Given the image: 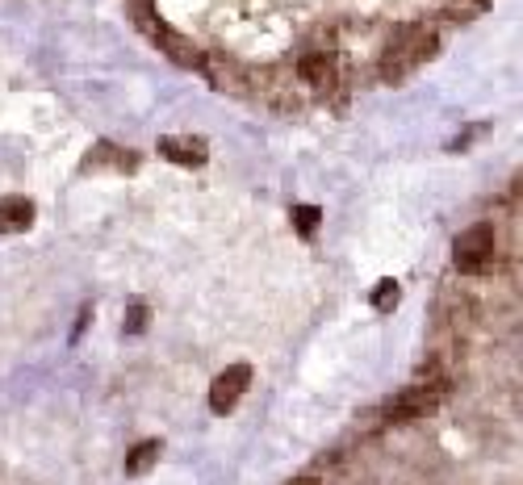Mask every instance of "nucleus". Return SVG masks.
I'll use <instances>...</instances> for the list:
<instances>
[{
	"label": "nucleus",
	"instance_id": "obj_1",
	"mask_svg": "<svg viewBox=\"0 0 523 485\" xmlns=\"http://www.w3.org/2000/svg\"><path fill=\"white\" fill-rule=\"evenodd\" d=\"M130 13H135L138 29H147V38H151L168 59H176L180 68H189V71H206V68H209V59L197 51L193 42L184 38V34H176V29L168 26L164 17L155 13L151 0H130Z\"/></svg>",
	"mask_w": 523,
	"mask_h": 485
},
{
	"label": "nucleus",
	"instance_id": "obj_2",
	"mask_svg": "<svg viewBox=\"0 0 523 485\" xmlns=\"http://www.w3.org/2000/svg\"><path fill=\"white\" fill-rule=\"evenodd\" d=\"M494 251H498V230L494 226H469L465 235H456L453 243V263H456V272H486L490 268V260H494Z\"/></svg>",
	"mask_w": 523,
	"mask_h": 485
},
{
	"label": "nucleus",
	"instance_id": "obj_3",
	"mask_svg": "<svg viewBox=\"0 0 523 485\" xmlns=\"http://www.w3.org/2000/svg\"><path fill=\"white\" fill-rule=\"evenodd\" d=\"M248 385H251V368L248 364H231V368L209 385V410H214V415H231L234 402L248 393Z\"/></svg>",
	"mask_w": 523,
	"mask_h": 485
},
{
	"label": "nucleus",
	"instance_id": "obj_4",
	"mask_svg": "<svg viewBox=\"0 0 523 485\" xmlns=\"http://www.w3.org/2000/svg\"><path fill=\"white\" fill-rule=\"evenodd\" d=\"M159 155L172 159V164H180V167H201L209 159V147L201 139H193V134H184V139H164L159 142Z\"/></svg>",
	"mask_w": 523,
	"mask_h": 485
},
{
	"label": "nucleus",
	"instance_id": "obj_5",
	"mask_svg": "<svg viewBox=\"0 0 523 485\" xmlns=\"http://www.w3.org/2000/svg\"><path fill=\"white\" fill-rule=\"evenodd\" d=\"M105 164H113L118 172H135L138 155L135 151H122V147H113V142H97V151L84 155V167H88V172H93V167H105Z\"/></svg>",
	"mask_w": 523,
	"mask_h": 485
},
{
	"label": "nucleus",
	"instance_id": "obj_6",
	"mask_svg": "<svg viewBox=\"0 0 523 485\" xmlns=\"http://www.w3.org/2000/svg\"><path fill=\"white\" fill-rule=\"evenodd\" d=\"M29 222H34V201H26V197H9V201H0V235L26 230Z\"/></svg>",
	"mask_w": 523,
	"mask_h": 485
},
{
	"label": "nucleus",
	"instance_id": "obj_7",
	"mask_svg": "<svg viewBox=\"0 0 523 485\" xmlns=\"http://www.w3.org/2000/svg\"><path fill=\"white\" fill-rule=\"evenodd\" d=\"M159 452H164V448H159V440H147V444L130 448V452H126V473H130V477H143V473L159 460Z\"/></svg>",
	"mask_w": 523,
	"mask_h": 485
},
{
	"label": "nucleus",
	"instance_id": "obj_8",
	"mask_svg": "<svg viewBox=\"0 0 523 485\" xmlns=\"http://www.w3.org/2000/svg\"><path fill=\"white\" fill-rule=\"evenodd\" d=\"M398 297H402V289H398V280H394V277L377 280V285H372V293H369V302H372V310H377V314H389V310L398 305Z\"/></svg>",
	"mask_w": 523,
	"mask_h": 485
},
{
	"label": "nucleus",
	"instance_id": "obj_9",
	"mask_svg": "<svg viewBox=\"0 0 523 485\" xmlns=\"http://www.w3.org/2000/svg\"><path fill=\"white\" fill-rule=\"evenodd\" d=\"M293 226H298V235L302 238H315L318 226H323V209L318 206H298L293 209Z\"/></svg>",
	"mask_w": 523,
	"mask_h": 485
},
{
	"label": "nucleus",
	"instance_id": "obj_10",
	"mask_svg": "<svg viewBox=\"0 0 523 485\" xmlns=\"http://www.w3.org/2000/svg\"><path fill=\"white\" fill-rule=\"evenodd\" d=\"M147 322H151V310H147V302H130L122 331H126V335H143V331H147Z\"/></svg>",
	"mask_w": 523,
	"mask_h": 485
},
{
	"label": "nucleus",
	"instance_id": "obj_11",
	"mask_svg": "<svg viewBox=\"0 0 523 485\" xmlns=\"http://www.w3.org/2000/svg\"><path fill=\"white\" fill-rule=\"evenodd\" d=\"M88 319H93V305H84L80 310V319H76V327H71V339H80L84 327H88Z\"/></svg>",
	"mask_w": 523,
	"mask_h": 485
},
{
	"label": "nucleus",
	"instance_id": "obj_12",
	"mask_svg": "<svg viewBox=\"0 0 523 485\" xmlns=\"http://www.w3.org/2000/svg\"><path fill=\"white\" fill-rule=\"evenodd\" d=\"M290 485H323V477H298V481H290Z\"/></svg>",
	"mask_w": 523,
	"mask_h": 485
}]
</instances>
